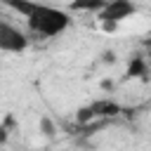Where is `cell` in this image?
Masks as SVG:
<instances>
[{
	"mask_svg": "<svg viewBox=\"0 0 151 151\" xmlns=\"http://www.w3.org/2000/svg\"><path fill=\"white\" fill-rule=\"evenodd\" d=\"M7 7H12L17 14L24 17L28 31L38 38H57L68 31L71 14L61 7L38 2V0H5Z\"/></svg>",
	"mask_w": 151,
	"mask_h": 151,
	"instance_id": "1",
	"label": "cell"
},
{
	"mask_svg": "<svg viewBox=\"0 0 151 151\" xmlns=\"http://www.w3.org/2000/svg\"><path fill=\"white\" fill-rule=\"evenodd\" d=\"M123 111V106L109 97H101V99H94L90 101L87 106H80L78 113H76V120L78 123H92V120H109V118H116L118 113Z\"/></svg>",
	"mask_w": 151,
	"mask_h": 151,
	"instance_id": "2",
	"label": "cell"
},
{
	"mask_svg": "<svg viewBox=\"0 0 151 151\" xmlns=\"http://www.w3.org/2000/svg\"><path fill=\"white\" fill-rule=\"evenodd\" d=\"M137 12V5L132 0H106V5L97 12V19L104 28H116L125 19H130Z\"/></svg>",
	"mask_w": 151,
	"mask_h": 151,
	"instance_id": "3",
	"label": "cell"
},
{
	"mask_svg": "<svg viewBox=\"0 0 151 151\" xmlns=\"http://www.w3.org/2000/svg\"><path fill=\"white\" fill-rule=\"evenodd\" d=\"M26 47H28V38H26V33H24L19 26H14V24L0 19V52H7V54H21Z\"/></svg>",
	"mask_w": 151,
	"mask_h": 151,
	"instance_id": "4",
	"label": "cell"
},
{
	"mask_svg": "<svg viewBox=\"0 0 151 151\" xmlns=\"http://www.w3.org/2000/svg\"><path fill=\"white\" fill-rule=\"evenodd\" d=\"M149 73H151V61H149V57H142V54L132 57L127 64V71H125L127 78H142V80H146Z\"/></svg>",
	"mask_w": 151,
	"mask_h": 151,
	"instance_id": "5",
	"label": "cell"
},
{
	"mask_svg": "<svg viewBox=\"0 0 151 151\" xmlns=\"http://www.w3.org/2000/svg\"><path fill=\"white\" fill-rule=\"evenodd\" d=\"M104 5H106V0H71V9L85 12V14H97Z\"/></svg>",
	"mask_w": 151,
	"mask_h": 151,
	"instance_id": "6",
	"label": "cell"
},
{
	"mask_svg": "<svg viewBox=\"0 0 151 151\" xmlns=\"http://www.w3.org/2000/svg\"><path fill=\"white\" fill-rule=\"evenodd\" d=\"M17 125V120H14V116H7L2 123H0V144H5L7 142V137H9V130Z\"/></svg>",
	"mask_w": 151,
	"mask_h": 151,
	"instance_id": "7",
	"label": "cell"
},
{
	"mask_svg": "<svg viewBox=\"0 0 151 151\" xmlns=\"http://www.w3.org/2000/svg\"><path fill=\"white\" fill-rule=\"evenodd\" d=\"M149 61H151V47H149Z\"/></svg>",
	"mask_w": 151,
	"mask_h": 151,
	"instance_id": "8",
	"label": "cell"
}]
</instances>
